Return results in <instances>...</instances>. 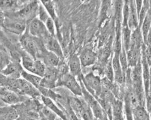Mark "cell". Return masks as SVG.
I'll return each instance as SVG.
<instances>
[{"label": "cell", "mask_w": 151, "mask_h": 120, "mask_svg": "<svg viewBox=\"0 0 151 120\" xmlns=\"http://www.w3.org/2000/svg\"><path fill=\"white\" fill-rule=\"evenodd\" d=\"M147 6L146 5H143L142 6V9L140 11V13L139 15L138 16V19L139 21V26H141L143 22L144 21V19L146 17V15H147Z\"/></svg>", "instance_id": "obj_35"}, {"label": "cell", "mask_w": 151, "mask_h": 120, "mask_svg": "<svg viewBox=\"0 0 151 120\" xmlns=\"http://www.w3.org/2000/svg\"><path fill=\"white\" fill-rule=\"evenodd\" d=\"M84 80L87 87L92 92L95 93L96 96H99L101 93V81L99 77L90 73L86 75Z\"/></svg>", "instance_id": "obj_5"}, {"label": "cell", "mask_w": 151, "mask_h": 120, "mask_svg": "<svg viewBox=\"0 0 151 120\" xmlns=\"http://www.w3.org/2000/svg\"><path fill=\"white\" fill-rule=\"evenodd\" d=\"M69 103L74 111L81 115L84 108V103H83L81 100L76 98H71L69 100Z\"/></svg>", "instance_id": "obj_23"}, {"label": "cell", "mask_w": 151, "mask_h": 120, "mask_svg": "<svg viewBox=\"0 0 151 120\" xmlns=\"http://www.w3.org/2000/svg\"><path fill=\"white\" fill-rule=\"evenodd\" d=\"M130 14V6L129 4L127 2H126L124 5L123 11H122V17H123V26L124 27L127 26V22Z\"/></svg>", "instance_id": "obj_30"}, {"label": "cell", "mask_w": 151, "mask_h": 120, "mask_svg": "<svg viewBox=\"0 0 151 120\" xmlns=\"http://www.w3.org/2000/svg\"><path fill=\"white\" fill-rule=\"evenodd\" d=\"M124 7V2L122 1H117L115 4L116 18L118 23H121L122 19V11Z\"/></svg>", "instance_id": "obj_27"}, {"label": "cell", "mask_w": 151, "mask_h": 120, "mask_svg": "<svg viewBox=\"0 0 151 120\" xmlns=\"http://www.w3.org/2000/svg\"><path fill=\"white\" fill-rule=\"evenodd\" d=\"M94 120H101V119H96V118H95V119H94Z\"/></svg>", "instance_id": "obj_39"}, {"label": "cell", "mask_w": 151, "mask_h": 120, "mask_svg": "<svg viewBox=\"0 0 151 120\" xmlns=\"http://www.w3.org/2000/svg\"><path fill=\"white\" fill-rule=\"evenodd\" d=\"M23 69L22 66L18 62L10 61L9 64L0 73L10 78L18 79L20 78L21 73Z\"/></svg>", "instance_id": "obj_7"}, {"label": "cell", "mask_w": 151, "mask_h": 120, "mask_svg": "<svg viewBox=\"0 0 151 120\" xmlns=\"http://www.w3.org/2000/svg\"><path fill=\"white\" fill-rule=\"evenodd\" d=\"M29 32L31 35L40 37H48L49 34L45 24L37 18L32 19L30 23L29 26Z\"/></svg>", "instance_id": "obj_4"}, {"label": "cell", "mask_w": 151, "mask_h": 120, "mask_svg": "<svg viewBox=\"0 0 151 120\" xmlns=\"http://www.w3.org/2000/svg\"><path fill=\"white\" fill-rule=\"evenodd\" d=\"M46 47L48 51L55 54L59 58L62 57L63 56L60 44L53 36H50L48 37Z\"/></svg>", "instance_id": "obj_14"}, {"label": "cell", "mask_w": 151, "mask_h": 120, "mask_svg": "<svg viewBox=\"0 0 151 120\" xmlns=\"http://www.w3.org/2000/svg\"><path fill=\"white\" fill-rule=\"evenodd\" d=\"M60 84L67 87L76 96L82 95V87L78 83L76 77L70 73H66L63 75Z\"/></svg>", "instance_id": "obj_1"}, {"label": "cell", "mask_w": 151, "mask_h": 120, "mask_svg": "<svg viewBox=\"0 0 151 120\" xmlns=\"http://www.w3.org/2000/svg\"><path fill=\"white\" fill-rule=\"evenodd\" d=\"M119 60L122 71L124 73H125V72L127 69L128 62L127 58V55L126 53V50L122 48L119 54Z\"/></svg>", "instance_id": "obj_28"}, {"label": "cell", "mask_w": 151, "mask_h": 120, "mask_svg": "<svg viewBox=\"0 0 151 120\" xmlns=\"http://www.w3.org/2000/svg\"><path fill=\"white\" fill-rule=\"evenodd\" d=\"M111 65L114 72V79H115L117 82L123 83L124 80V73L122 71L120 64L118 53H114V57L111 61Z\"/></svg>", "instance_id": "obj_9"}, {"label": "cell", "mask_w": 151, "mask_h": 120, "mask_svg": "<svg viewBox=\"0 0 151 120\" xmlns=\"http://www.w3.org/2000/svg\"><path fill=\"white\" fill-rule=\"evenodd\" d=\"M34 59L29 55H23L22 57V65L26 71L32 73L35 65Z\"/></svg>", "instance_id": "obj_20"}, {"label": "cell", "mask_w": 151, "mask_h": 120, "mask_svg": "<svg viewBox=\"0 0 151 120\" xmlns=\"http://www.w3.org/2000/svg\"><path fill=\"white\" fill-rule=\"evenodd\" d=\"M21 77H22V78L25 79L28 82L37 88L40 86L42 78L39 76L23 70L21 73Z\"/></svg>", "instance_id": "obj_16"}, {"label": "cell", "mask_w": 151, "mask_h": 120, "mask_svg": "<svg viewBox=\"0 0 151 120\" xmlns=\"http://www.w3.org/2000/svg\"><path fill=\"white\" fill-rule=\"evenodd\" d=\"M58 78V71L55 68L47 67L46 70L41 80L40 87L51 89L55 87Z\"/></svg>", "instance_id": "obj_2"}, {"label": "cell", "mask_w": 151, "mask_h": 120, "mask_svg": "<svg viewBox=\"0 0 151 120\" xmlns=\"http://www.w3.org/2000/svg\"><path fill=\"white\" fill-rule=\"evenodd\" d=\"M143 1L141 0L139 1H136L135 2V8H136V10H137V17L139 15L140 11L142 9V7L143 6Z\"/></svg>", "instance_id": "obj_37"}, {"label": "cell", "mask_w": 151, "mask_h": 120, "mask_svg": "<svg viewBox=\"0 0 151 120\" xmlns=\"http://www.w3.org/2000/svg\"><path fill=\"white\" fill-rule=\"evenodd\" d=\"M105 74L106 76V78L108 79L111 82H112L114 80V72L112 68L111 61L108 62L107 64L105 69Z\"/></svg>", "instance_id": "obj_32"}, {"label": "cell", "mask_w": 151, "mask_h": 120, "mask_svg": "<svg viewBox=\"0 0 151 120\" xmlns=\"http://www.w3.org/2000/svg\"><path fill=\"white\" fill-rule=\"evenodd\" d=\"M70 73L75 77L81 75L82 71V65L79 57L73 55L70 57L69 61Z\"/></svg>", "instance_id": "obj_13"}, {"label": "cell", "mask_w": 151, "mask_h": 120, "mask_svg": "<svg viewBox=\"0 0 151 120\" xmlns=\"http://www.w3.org/2000/svg\"><path fill=\"white\" fill-rule=\"evenodd\" d=\"M0 95L3 101L9 105L16 104L21 101L18 93L4 87L0 91Z\"/></svg>", "instance_id": "obj_10"}, {"label": "cell", "mask_w": 151, "mask_h": 120, "mask_svg": "<svg viewBox=\"0 0 151 120\" xmlns=\"http://www.w3.org/2000/svg\"><path fill=\"white\" fill-rule=\"evenodd\" d=\"M5 23V17L2 12L0 10V26L4 25Z\"/></svg>", "instance_id": "obj_38"}, {"label": "cell", "mask_w": 151, "mask_h": 120, "mask_svg": "<svg viewBox=\"0 0 151 120\" xmlns=\"http://www.w3.org/2000/svg\"><path fill=\"white\" fill-rule=\"evenodd\" d=\"M130 14L127 22V26L131 29L132 27H137L138 23V17L134 2H130Z\"/></svg>", "instance_id": "obj_18"}, {"label": "cell", "mask_w": 151, "mask_h": 120, "mask_svg": "<svg viewBox=\"0 0 151 120\" xmlns=\"http://www.w3.org/2000/svg\"><path fill=\"white\" fill-rule=\"evenodd\" d=\"M4 24L8 30L17 35L22 34L24 31L26 26V21L23 19L4 23Z\"/></svg>", "instance_id": "obj_12"}, {"label": "cell", "mask_w": 151, "mask_h": 120, "mask_svg": "<svg viewBox=\"0 0 151 120\" xmlns=\"http://www.w3.org/2000/svg\"><path fill=\"white\" fill-rule=\"evenodd\" d=\"M10 62V57L4 50L0 48V72Z\"/></svg>", "instance_id": "obj_26"}, {"label": "cell", "mask_w": 151, "mask_h": 120, "mask_svg": "<svg viewBox=\"0 0 151 120\" xmlns=\"http://www.w3.org/2000/svg\"><path fill=\"white\" fill-rule=\"evenodd\" d=\"M43 59L44 61L42 62L45 65L46 67L48 68H55L60 63V58L49 51L44 53Z\"/></svg>", "instance_id": "obj_17"}, {"label": "cell", "mask_w": 151, "mask_h": 120, "mask_svg": "<svg viewBox=\"0 0 151 120\" xmlns=\"http://www.w3.org/2000/svg\"><path fill=\"white\" fill-rule=\"evenodd\" d=\"M39 6L37 5V2H32L29 4L26 7H24L23 9H22L19 11V14L22 18H28L31 17L32 15H33L38 10Z\"/></svg>", "instance_id": "obj_19"}, {"label": "cell", "mask_w": 151, "mask_h": 120, "mask_svg": "<svg viewBox=\"0 0 151 120\" xmlns=\"http://www.w3.org/2000/svg\"><path fill=\"white\" fill-rule=\"evenodd\" d=\"M133 114L135 120H150L147 112L142 106H138L135 108Z\"/></svg>", "instance_id": "obj_21"}, {"label": "cell", "mask_w": 151, "mask_h": 120, "mask_svg": "<svg viewBox=\"0 0 151 120\" xmlns=\"http://www.w3.org/2000/svg\"><path fill=\"white\" fill-rule=\"evenodd\" d=\"M39 11V20L41 21L42 23H45V22L47 21L48 18L50 17H49V14L47 11H46L45 9L42 6V5H40L38 9Z\"/></svg>", "instance_id": "obj_33"}, {"label": "cell", "mask_w": 151, "mask_h": 120, "mask_svg": "<svg viewBox=\"0 0 151 120\" xmlns=\"http://www.w3.org/2000/svg\"><path fill=\"white\" fill-rule=\"evenodd\" d=\"M44 24L49 34L50 35V36L54 37L55 35V28L54 21L50 17H49Z\"/></svg>", "instance_id": "obj_31"}, {"label": "cell", "mask_w": 151, "mask_h": 120, "mask_svg": "<svg viewBox=\"0 0 151 120\" xmlns=\"http://www.w3.org/2000/svg\"><path fill=\"white\" fill-rule=\"evenodd\" d=\"M82 66L87 67L95 63L96 61V55L91 49L83 50L79 57Z\"/></svg>", "instance_id": "obj_11"}, {"label": "cell", "mask_w": 151, "mask_h": 120, "mask_svg": "<svg viewBox=\"0 0 151 120\" xmlns=\"http://www.w3.org/2000/svg\"><path fill=\"white\" fill-rule=\"evenodd\" d=\"M113 117L114 120H122V104L120 101H116L113 103L112 108Z\"/></svg>", "instance_id": "obj_22"}, {"label": "cell", "mask_w": 151, "mask_h": 120, "mask_svg": "<svg viewBox=\"0 0 151 120\" xmlns=\"http://www.w3.org/2000/svg\"><path fill=\"white\" fill-rule=\"evenodd\" d=\"M82 88V94H84L86 102L89 106L95 118L104 120V114L103 110L100 104L96 101L95 98L92 96L88 92L86 91L84 88Z\"/></svg>", "instance_id": "obj_3"}, {"label": "cell", "mask_w": 151, "mask_h": 120, "mask_svg": "<svg viewBox=\"0 0 151 120\" xmlns=\"http://www.w3.org/2000/svg\"><path fill=\"white\" fill-rule=\"evenodd\" d=\"M23 48L26 50L29 56L35 59L38 52L37 42L29 36L24 35L21 40Z\"/></svg>", "instance_id": "obj_8"}, {"label": "cell", "mask_w": 151, "mask_h": 120, "mask_svg": "<svg viewBox=\"0 0 151 120\" xmlns=\"http://www.w3.org/2000/svg\"></svg>", "instance_id": "obj_40"}, {"label": "cell", "mask_w": 151, "mask_h": 120, "mask_svg": "<svg viewBox=\"0 0 151 120\" xmlns=\"http://www.w3.org/2000/svg\"><path fill=\"white\" fill-rule=\"evenodd\" d=\"M123 34H124V44L126 47L125 48L128 50L130 45L131 38L130 29L129 28L128 26L124 27Z\"/></svg>", "instance_id": "obj_29"}, {"label": "cell", "mask_w": 151, "mask_h": 120, "mask_svg": "<svg viewBox=\"0 0 151 120\" xmlns=\"http://www.w3.org/2000/svg\"><path fill=\"white\" fill-rule=\"evenodd\" d=\"M18 93L36 98L40 95L39 90L23 78L18 79Z\"/></svg>", "instance_id": "obj_6"}, {"label": "cell", "mask_w": 151, "mask_h": 120, "mask_svg": "<svg viewBox=\"0 0 151 120\" xmlns=\"http://www.w3.org/2000/svg\"><path fill=\"white\" fill-rule=\"evenodd\" d=\"M42 112L44 115L47 118L48 120H55V114L52 111H50L47 106H45L42 109Z\"/></svg>", "instance_id": "obj_34"}, {"label": "cell", "mask_w": 151, "mask_h": 120, "mask_svg": "<svg viewBox=\"0 0 151 120\" xmlns=\"http://www.w3.org/2000/svg\"><path fill=\"white\" fill-rule=\"evenodd\" d=\"M142 26V32H143V35L144 37V41L146 42L147 40V36L149 34V31H150V27H151V16L149 12L146 15V17L144 19V21L143 22Z\"/></svg>", "instance_id": "obj_25"}, {"label": "cell", "mask_w": 151, "mask_h": 120, "mask_svg": "<svg viewBox=\"0 0 151 120\" xmlns=\"http://www.w3.org/2000/svg\"><path fill=\"white\" fill-rule=\"evenodd\" d=\"M15 4L13 1H0V7H12Z\"/></svg>", "instance_id": "obj_36"}, {"label": "cell", "mask_w": 151, "mask_h": 120, "mask_svg": "<svg viewBox=\"0 0 151 120\" xmlns=\"http://www.w3.org/2000/svg\"><path fill=\"white\" fill-rule=\"evenodd\" d=\"M41 100L43 101L45 106H47L50 111H52L55 115L60 116V117L63 120H68L66 118V116L65 115V114L58 106L55 105L52 99L42 96Z\"/></svg>", "instance_id": "obj_15"}, {"label": "cell", "mask_w": 151, "mask_h": 120, "mask_svg": "<svg viewBox=\"0 0 151 120\" xmlns=\"http://www.w3.org/2000/svg\"><path fill=\"white\" fill-rule=\"evenodd\" d=\"M42 6L45 9L48 14L50 16V18L55 21L56 18L55 6L52 1L50 0H43L41 1Z\"/></svg>", "instance_id": "obj_24"}]
</instances>
